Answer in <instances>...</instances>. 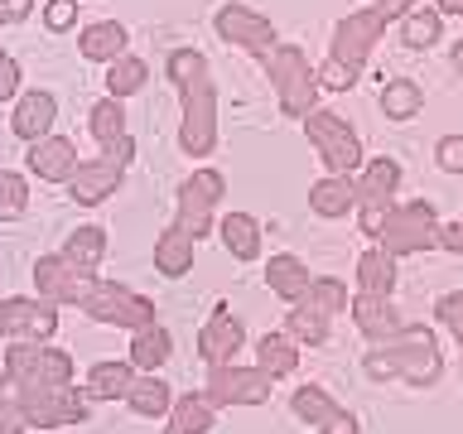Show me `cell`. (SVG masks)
<instances>
[{"mask_svg":"<svg viewBox=\"0 0 463 434\" xmlns=\"http://www.w3.org/2000/svg\"><path fill=\"white\" fill-rule=\"evenodd\" d=\"M434 10L439 14H463V0H434Z\"/></svg>","mask_w":463,"mask_h":434,"instance_id":"f907efd6","label":"cell"},{"mask_svg":"<svg viewBox=\"0 0 463 434\" xmlns=\"http://www.w3.org/2000/svg\"><path fill=\"white\" fill-rule=\"evenodd\" d=\"M357 203H362V193H357L353 174H328V179H318L309 188V208L318 217H343V212H353Z\"/></svg>","mask_w":463,"mask_h":434,"instance_id":"ac0fdd59","label":"cell"},{"mask_svg":"<svg viewBox=\"0 0 463 434\" xmlns=\"http://www.w3.org/2000/svg\"><path fill=\"white\" fill-rule=\"evenodd\" d=\"M63 256L78 260L82 270H97L101 256H107V231H101V227H78V231L63 241Z\"/></svg>","mask_w":463,"mask_h":434,"instance_id":"d6a6232c","label":"cell"},{"mask_svg":"<svg viewBox=\"0 0 463 434\" xmlns=\"http://www.w3.org/2000/svg\"><path fill=\"white\" fill-rule=\"evenodd\" d=\"M24 208H29V184H24V174L0 169V222L24 217Z\"/></svg>","mask_w":463,"mask_h":434,"instance_id":"8d00e7d4","label":"cell"},{"mask_svg":"<svg viewBox=\"0 0 463 434\" xmlns=\"http://www.w3.org/2000/svg\"><path fill=\"white\" fill-rule=\"evenodd\" d=\"M72 20H78V0H49V5H43V24L58 29V34L72 29Z\"/></svg>","mask_w":463,"mask_h":434,"instance_id":"b9f144b4","label":"cell"},{"mask_svg":"<svg viewBox=\"0 0 463 434\" xmlns=\"http://www.w3.org/2000/svg\"><path fill=\"white\" fill-rule=\"evenodd\" d=\"M217 237H222V246L237 260H256L260 256V227L251 212H227L222 222H217Z\"/></svg>","mask_w":463,"mask_h":434,"instance_id":"603a6c76","label":"cell"},{"mask_svg":"<svg viewBox=\"0 0 463 434\" xmlns=\"http://www.w3.org/2000/svg\"><path fill=\"white\" fill-rule=\"evenodd\" d=\"M314 78H318V87H328V92H347V87L357 82V68H347V63H338V58H328V63L314 72Z\"/></svg>","mask_w":463,"mask_h":434,"instance_id":"ab89813d","label":"cell"},{"mask_svg":"<svg viewBox=\"0 0 463 434\" xmlns=\"http://www.w3.org/2000/svg\"><path fill=\"white\" fill-rule=\"evenodd\" d=\"M382 241H386L391 256L439 246V222H434V208H430V203H405V208H391L386 222H382Z\"/></svg>","mask_w":463,"mask_h":434,"instance_id":"9c48e42d","label":"cell"},{"mask_svg":"<svg viewBox=\"0 0 463 434\" xmlns=\"http://www.w3.org/2000/svg\"><path fill=\"white\" fill-rule=\"evenodd\" d=\"M304 136H309V145L318 150V159L328 165V174H353L362 169V140L357 130L343 121L338 111H309L304 116Z\"/></svg>","mask_w":463,"mask_h":434,"instance_id":"5b68a950","label":"cell"},{"mask_svg":"<svg viewBox=\"0 0 463 434\" xmlns=\"http://www.w3.org/2000/svg\"><path fill=\"white\" fill-rule=\"evenodd\" d=\"M5 372L24 386H68L72 382V357L58 347H34V343H14L5 353Z\"/></svg>","mask_w":463,"mask_h":434,"instance_id":"30bf717a","label":"cell"},{"mask_svg":"<svg viewBox=\"0 0 463 434\" xmlns=\"http://www.w3.org/2000/svg\"><path fill=\"white\" fill-rule=\"evenodd\" d=\"M420 107H425V92H420L411 78H391L382 87V111L391 116V121H411Z\"/></svg>","mask_w":463,"mask_h":434,"instance_id":"f546056e","label":"cell"},{"mask_svg":"<svg viewBox=\"0 0 463 434\" xmlns=\"http://www.w3.org/2000/svg\"><path fill=\"white\" fill-rule=\"evenodd\" d=\"M266 72H270V87L280 97V111L285 116H309L314 111V92H318V78L309 68L295 43H275V53L266 58Z\"/></svg>","mask_w":463,"mask_h":434,"instance_id":"277c9868","label":"cell"},{"mask_svg":"<svg viewBox=\"0 0 463 434\" xmlns=\"http://www.w3.org/2000/svg\"><path fill=\"white\" fill-rule=\"evenodd\" d=\"M237 347H246L241 318L232 314V304H213L208 324H203V333H198L203 362H208V367H217V362H232V357H237Z\"/></svg>","mask_w":463,"mask_h":434,"instance_id":"9a60e30c","label":"cell"},{"mask_svg":"<svg viewBox=\"0 0 463 434\" xmlns=\"http://www.w3.org/2000/svg\"><path fill=\"white\" fill-rule=\"evenodd\" d=\"M165 72L184 101V121H179L184 155H208L217 145V87H213L208 58L198 49H174L165 58Z\"/></svg>","mask_w":463,"mask_h":434,"instance_id":"6da1fadb","label":"cell"},{"mask_svg":"<svg viewBox=\"0 0 463 434\" xmlns=\"http://www.w3.org/2000/svg\"><path fill=\"white\" fill-rule=\"evenodd\" d=\"M53 116H58L53 92H24L20 101H14L10 126H14L20 140H43V136H53Z\"/></svg>","mask_w":463,"mask_h":434,"instance_id":"e0dca14e","label":"cell"},{"mask_svg":"<svg viewBox=\"0 0 463 434\" xmlns=\"http://www.w3.org/2000/svg\"><path fill=\"white\" fill-rule=\"evenodd\" d=\"M318 434H357V420L347 415V410H333L324 425H318Z\"/></svg>","mask_w":463,"mask_h":434,"instance_id":"bcb514c9","label":"cell"},{"mask_svg":"<svg viewBox=\"0 0 463 434\" xmlns=\"http://www.w3.org/2000/svg\"><path fill=\"white\" fill-rule=\"evenodd\" d=\"M411 5H415V0H376V10H382L386 20H396V14H405Z\"/></svg>","mask_w":463,"mask_h":434,"instance_id":"681fc988","label":"cell"},{"mask_svg":"<svg viewBox=\"0 0 463 434\" xmlns=\"http://www.w3.org/2000/svg\"><path fill=\"white\" fill-rule=\"evenodd\" d=\"M357 285L362 295H391V285H396V260H391V251H367L357 260Z\"/></svg>","mask_w":463,"mask_h":434,"instance_id":"f1b7e54d","label":"cell"},{"mask_svg":"<svg viewBox=\"0 0 463 434\" xmlns=\"http://www.w3.org/2000/svg\"><path fill=\"white\" fill-rule=\"evenodd\" d=\"M29 174H39L43 184H68L72 169L82 165L78 159V145L63 140V136H43V140H29V155H24Z\"/></svg>","mask_w":463,"mask_h":434,"instance_id":"2e32d148","label":"cell"},{"mask_svg":"<svg viewBox=\"0 0 463 434\" xmlns=\"http://www.w3.org/2000/svg\"><path fill=\"white\" fill-rule=\"evenodd\" d=\"M208 401L213 405H260V401H270V376L260 367L217 362L208 372Z\"/></svg>","mask_w":463,"mask_h":434,"instance_id":"5bb4252c","label":"cell"},{"mask_svg":"<svg viewBox=\"0 0 463 434\" xmlns=\"http://www.w3.org/2000/svg\"><path fill=\"white\" fill-rule=\"evenodd\" d=\"M0 405L20 410L29 425L39 429H63V425H82L87 420V396L72 386H24L5 372L0 376Z\"/></svg>","mask_w":463,"mask_h":434,"instance_id":"7a4b0ae2","label":"cell"},{"mask_svg":"<svg viewBox=\"0 0 463 434\" xmlns=\"http://www.w3.org/2000/svg\"><path fill=\"white\" fill-rule=\"evenodd\" d=\"M145 78H150V68H145L140 58H130V53H121V58L107 63V92L111 97H136L145 87Z\"/></svg>","mask_w":463,"mask_h":434,"instance_id":"836d02e7","label":"cell"},{"mask_svg":"<svg viewBox=\"0 0 463 434\" xmlns=\"http://www.w3.org/2000/svg\"><path fill=\"white\" fill-rule=\"evenodd\" d=\"M439 318L458 333V343H463V295H444L439 299Z\"/></svg>","mask_w":463,"mask_h":434,"instance_id":"ee69618b","label":"cell"},{"mask_svg":"<svg viewBox=\"0 0 463 434\" xmlns=\"http://www.w3.org/2000/svg\"><path fill=\"white\" fill-rule=\"evenodd\" d=\"M382 34H386V14L376 5L357 10V14H347V20L333 24V53L328 58H338V63L362 72V63L372 58V49H376V39H382Z\"/></svg>","mask_w":463,"mask_h":434,"instance_id":"7c38bea8","label":"cell"},{"mask_svg":"<svg viewBox=\"0 0 463 434\" xmlns=\"http://www.w3.org/2000/svg\"><path fill=\"white\" fill-rule=\"evenodd\" d=\"M58 328V304L43 299V295H10L0 299V338H14V343H43L53 338Z\"/></svg>","mask_w":463,"mask_h":434,"instance_id":"ba28073f","label":"cell"},{"mask_svg":"<svg viewBox=\"0 0 463 434\" xmlns=\"http://www.w3.org/2000/svg\"><path fill=\"white\" fill-rule=\"evenodd\" d=\"M454 68L463 72V43H458V49H454Z\"/></svg>","mask_w":463,"mask_h":434,"instance_id":"816d5d0a","label":"cell"},{"mask_svg":"<svg viewBox=\"0 0 463 434\" xmlns=\"http://www.w3.org/2000/svg\"><path fill=\"white\" fill-rule=\"evenodd\" d=\"M14 92H20V63L0 49V101H10Z\"/></svg>","mask_w":463,"mask_h":434,"instance_id":"7bdbcfd3","label":"cell"},{"mask_svg":"<svg viewBox=\"0 0 463 434\" xmlns=\"http://www.w3.org/2000/svg\"><path fill=\"white\" fill-rule=\"evenodd\" d=\"M78 49H82V58H92V63H111V58L126 53V24H116V20L87 24L78 34Z\"/></svg>","mask_w":463,"mask_h":434,"instance_id":"7402d4cb","label":"cell"},{"mask_svg":"<svg viewBox=\"0 0 463 434\" xmlns=\"http://www.w3.org/2000/svg\"><path fill=\"white\" fill-rule=\"evenodd\" d=\"M174 353V338H169V328H159V324H145L130 333V367L136 372H159L169 362Z\"/></svg>","mask_w":463,"mask_h":434,"instance_id":"44dd1931","label":"cell"},{"mask_svg":"<svg viewBox=\"0 0 463 434\" xmlns=\"http://www.w3.org/2000/svg\"><path fill=\"white\" fill-rule=\"evenodd\" d=\"M439 34H444V14L439 10H405L401 39L411 43V49H430V43H439Z\"/></svg>","mask_w":463,"mask_h":434,"instance_id":"e575fe53","label":"cell"},{"mask_svg":"<svg viewBox=\"0 0 463 434\" xmlns=\"http://www.w3.org/2000/svg\"><path fill=\"white\" fill-rule=\"evenodd\" d=\"M353 314H357V324H362V333H367V338H391V333H401V318L386 309L382 295H362V299L353 304Z\"/></svg>","mask_w":463,"mask_h":434,"instance_id":"4dcf8cb0","label":"cell"},{"mask_svg":"<svg viewBox=\"0 0 463 434\" xmlns=\"http://www.w3.org/2000/svg\"><path fill=\"white\" fill-rule=\"evenodd\" d=\"M29 420L20 410H10V405H0V434H24Z\"/></svg>","mask_w":463,"mask_h":434,"instance_id":"7dc6e473","label":"cell"},{"mask_svg":"<svg viewBox=\"0 0 463 434\" xmlns=\"http://www.w3.org/2000/svg\"><path fill=\"white\" fill-rule=\"evenodd\" d=\"M82 309H87V318H97V324L130 328V333L155 324V304L145 295H136V289H126V285H111V280H97L92 289H87Z\"/></svg>","mask_w":463,"mask_h":434,"instance_id":"52a82bcc","label":"cell"},{"mask_svg":"<svg viewBox=\"0 0 463 434\" xmlns=\"http://www.w3.org/2000/svg\"><path fill=\"white\" fill-rule=\"evenodd\" d=\"M194 237H188L184 227H165L155 241V270L169 275V280H179V275H188V266H194Z\"/></svg>","mask_w":463,"mask_h":434,"instance_id":"ffe728a7","label":"cell"},{"mask_svg":"<svg viewBox=\"0 0 463 434\" xmlns=\"http://www.w3.org/2000/svg\"><path fill=\"white\" fill-rule=\"evenodd\" d=\"M87 130H92V140L101 145V150H107V145H116L126 136V111H121V97H101L92 111H87Z\"/></svg>","mask_w":463,"mask_h":434,"instance_id":"83f0119b","label":"cell"},{"mask_svg":"<svg viewBox=\"0 0 463 434\" xmlns=\"http://www.w3.org/2000/svg\"><path fill=\"white\" fill-rule=\"evenodd\" d=\"M304 299H309L318 314H338V309H347V289H343L338 280H309Z\"/></svg>","mask_w":463,"mask_h":434,"instance_id":"f35d334b","label":"cell"},{"mask_svg":"<svg viewBox=\"0 0 463 434\" xmlns=\"http://www.w3.org/2000/svg\"><path fill=\"white\" fill-rule=\"evenodd\" d=\"M266 285L280 299H304V289H309V270H304L299 256L280 251V256H270V266H266Z\"/></svg>","mask_w":463,"mask_h":434,"instance_id":"4316f807","label":"cell"},{"mask_svg":"<svg viewBox=\"0 0 463 434\" xmlns=\"http://www.w3.org/2000/svg\"><path fill=\"white\" fill-rule=\"evenodd\" d=\"M396 184H401V165L382 155V159H367V165H362L357 193L362 198H391V193H396Z\"/></svg>","mask_w":463,"mask_h":434,"instance_id":"1f68e13d","label":"cell"},{"mask_svg":"<svg viewBox=\"0 0 463 434\" xmlns=\"http://www.w3.org/2000/svg\"><path fill=\"white\" fill-rule=\"evenodd\" d=\"M285 333H289L295 343H309V347H318V343L328 338V314H318L314 304L304 299L299 309H289V324H285Z\"/></svg>","mask_w":463,"mask_h":434,"instance_id":"d590c367","label":"cell"},{"mask_svg":"<svg viewBox=\"0 0 463 434\" xmlns=\"http://www.w3.org/2000/svg\"><path fill=\"white\" fill-rule=\"evenodd\" d=\"M130 382H136L130 357L126 362H97V367L87 372V396H97V401H126Z\"/></svg>","mask_w":463,"mask_h":434,"instance_id":"d4e9b609","label":"cell"},{"mask_svg":"<svg viewBox=\"0 0 463 434\" xmlns=\"http://www.w3.org/2000/svg\"><path fill=\"white\" fill-rule=\"evenodd\" d=\"M439 246H449V251H463V217H458V222H449V227H439Z\"/></svg>","mask_w":463,"mask_h":434,"instance_id":"c3c4849f","label":"cell"},{"mask_svg":"<svg viewBox=\"0 0 463 434\" xmlns=\"http://www.w3.org/2000/svg\"><path fill=\"white\" fill-rule=\"evenodd\" d=\"M213 410L217 405L208 401V391H198V396L188 391V396H179L169 405V425H174L169 434H208L213 429Z\"/></svg>","mask_w":463,"mask_h":434,"instance_id":"cb8c5ba5","label":"cell"},{"mask_svg":"<svg viewBox=\"0 0 463 434\" xmlns=\"http://www.w3.org/2000/svg\"><path fill=\"white\" fill-rule=\"evenodd\" d=\"M333 410H338V405L324 396V386H299V391H295V415L309 420V425H324Z\"/></svg>","mask_w":463,"mask_h":434,"instance_id":"74e56055","label":"cell"},{"mask_svg":"<svg viewBox=\"0 0 463 434\" xmlns=\"http://www.w3.org/2000/svg\"><path fill=\"white\" fill-rule=\"evenodd\" d=\"M434 159H439L444 174H463V136H444L434 145Z\"/></svg>","mask_w":463,"mask_h":434,"instance_id":"60d3db41","label":"cell"},{"mask_svg":"<svg viewBox=\"0 0 463 434\" xmlns=\"http://www.w3.org/2000/svg\"><path fill=\"white\" fill-rule=\"evenodd\" d=\"M92 285H97V275L82 270L78 260H68L63 251L34 260V289L43 299H53V304H82Z\"/></svg>","mask_w":463,"mask_h":434,"instance_id":"4fadbf2b","label":"cell"},{"mask_svg":"<svg viewBox=\"0 0 463 434\" xmlns=\"http://www.w3.org/2000/svg\"><path fill=\"white\" fill-rule=\"evenodd\" d=\"M130 155H136V140L121 136L116 145H107L97 159H82V165L72 169V179H68V198L82 203V208H97V203L107 198V193H116V184L126 179Z\"/></svg>","mask_w":463,"mask_h":434,"instance_id":"3957f363","label":"cell"},{"mask_svg":"<svg viewBox=\"0 0 463 434\" xmlns=\"http://www.w3.org/2000/svg\"><path fill=\"white\" fill-rule=\"evenodd\" d=\"M256 367L270 376H289L299 367V347H295V338H289V333H266V338L256 343Z\"/></svg>","mask_w":463,"mask_h":434,"instance_id":"484cf974","label":"cell"},{"mask_svg":"<svg viewBox=\"0 0 463 434\" xmlns=\"http://www.w3.org/2000/svg\"><path fill=\"white\" fill-rule=\"evenodd\" d=\"M29 10H34V0H0V29H5V24H20Z\"/></svg>","mask_w":463,"mask_h":434,"instance_id":"f6af8a7d","label":"cell"},{"mask_svg":"<svg viewBox=\"0 0 463 434\" xmlns=\"http://www.w3.org/2000/svg\"><path fill=\"white\" fill-rule=\"evenodd\" d=\"M126 405L136 415H145V420H159V415H169L174 391H169V382L159 372H140L136 382H130V391H126Z\"/></svg>","mask_w":463,"mask_h":434,"instance_id":"d6986e66","label":"cell"},{"mask_svg":"<svg viewBox=\"0 0 463 434\" xmlns=\"http://www.w3.org/2000/svg\"><path fill=\"white\" fill-rule=\"evenodd\" d=\"M213 29H217V39H227V43H237V49H246L251 58H266L275 53V24L266 20V14H256V10H246V5H222L213 14Z\"/></svg>","mask_w":463,"mask_h":434,"instance_id":"8fae6325","label":"cell"},{"mask_svg":"<svg viewBox=\"0 0 463 434\" xmlns=\"http://www.w3.org/2000/svg\"><path fill=\"white\" fill-rule=\"evenodd\" d=\"M222 193H227L222 174H217V169H194L179 184V198H174V208H179L174 227H184L194 241L208 237V231H213V212H217V203H222Z\"/></svg>","mask_w":463,"mask_h":434,"instance_id":"8992f818","label":"cell"}]
</instances>
